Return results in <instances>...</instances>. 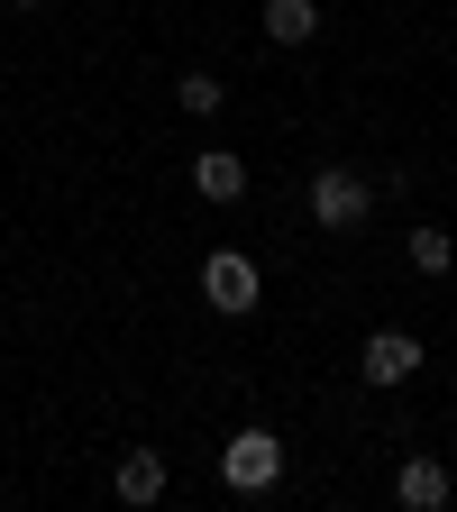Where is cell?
Here are the masks:
<instances>
[{
    "label": "cell",
    "instance_id": "8fae6325",
    "mask_svg": "<svg viewBox=\"0 0 457 512\" xmlns=\"http://www.w3.org/2000/svg\"><path fill=\"white\" fill-rule=\"evenodd\" d=\"M10 10H46V0H10Z\"/></svg>",
    "mask_w": 457,
    "mask_h": 512
},
{
    "label": "cell",
    "instance_id": "3957f363",
    "mask_svg": "<svg viewBox=\"0 0 457 512\" xmlns=\"http://www.w3.org/2000/svg\"><path fill=\"white\" fill-rule=\"evenodd\" d=\"M275 476H284V439H275V430H238V439L220 448V485H229V494H266Z\"/></svg>",
    "mask_w": 457,
    "mask_h": 512
},
{
    "label": "cell",
    "instance_id": "52a82bcc",
    "mask_svg": "<svg viewBox=\"0 0 457 512\" xmlns=\"http://www.w3.org/2000/svg\"><path fill=\"white\" fill-rule=\"evenodd\" d=\"M119 503H165V458H156V448H128V458H119Z\"/></svg>",
    "mask_w": 457,
    "mask_h": 512
},
{
    "label": "cell",
    "instance_id": "6da1fadb",
    "mask_svg": "<svg viewBox=\"0 0 457 512\" xmlns=\"http://www.w3.org/2000/svg\"><path fill=\"white\" fill-rule=\"evenodd\" d=\"M202 293L220 302V320H247L256 302H266V275H256V256H238V247H211V256H202Z\"/></svg>",
    "mask_w": 457,
    "mask_h": 512
},
{
    "label": "cell",
    "instance_id": "9c48e42d",
    "mask_svg": "<svg viewBox=\"0 0 457 512\" xmlns=\"http://www.w3.org/2000/svg\"><path fill=\"white\" fill-rule=\"evenodd\" d=\"M311 28H320V10H311V0H266V37H275V46H302Z\"/></svg>",
    "mask_w": 457,
    "mask_h": 512
},
{
    "label": "cell",
    "instance_id": "7a4b0ae2",
    "mask_svg": "<svg viewBox=\"0 0 457 512\" xmlns=\"http://www.w3.org/2000/svg\"><path fill=\"white\" fill-rule=\"evenodd\" d=\"M366 211H375L366 174H348V165H320L311 174V229H366Z\"/></svg>",
    "mask_w": 457,
    "mask_h": 512
},
{
    "label": "cell",
    "instance_id": "277c9868",
    "mask_svg": "<svg viewBox=\"0 0 457 512\" xmlns=\"http://www.w3.org/2000/svg\"><path fill=\"white\" fill-rule=\"evenodd\" d=\"M357 375H366V384H412V375H421V339H412V330H366Z\"/></svg>",
    "mask_w": 457,
    "mask_h": 512
},
{
    "label": "cell",
    "instance_id": "5b68a950",
    "mask_svg": "<svg viewBox=\"0 0 457 512\" xmlns=\"http://www.w3.org/2000/svg\"><path fill=\"white\" fill-rule=\"evenodd\" d=\"M192 192H202V202H247V165L229 147H202L192 156Z\"/></svg>",
    "mask_w": 457,
    "mask_h": 512
},
{
    "label": "cell",
    "instance_id": "ba28073f",
    "mask_svg": "<svg viewBox=\"0 0 457 512\" xmlns=\"http://www.w3.org/2000/svg\"><path fill=\"white\" fill-rule=\"evenodd\" d=\"M403 256H412V275H448V266H457V238H448V229H412Z\"/></svg>",
    "mask_w": 457,
    "mask_h": 512
},
{
    "label": "cell",
    "instance_id": "8992f818",
    "mask_svg": "<svg viewBox=\"0 0 457 512\" xmlns=\"http://www.w3.org/2000/svg\"><path fill=\"white\" fill-rule=\"evenodd\" d=\"M394 503H403V512H439V503H448V467H439V458H403V467H394Z\"/></svg>",
    "mask_w": 457,
    "mask_h": 512
},
{
    "label": "cell",
    "instance_id": "30bf717a",
    "mask_svg": "<svg viewBox=\"0 0 457 512\" xmlns=\"http://www.w3.org/2000/svg\"><path fill=\"white\" fill-rule=\"evenodd\" d=\"M174 101H183L192 119H211V110L229 101V83H220V74H183V83H174Z\"/></svg>",
    "mask_w": 457,
    "mask_h": 512
}]
</instances>
